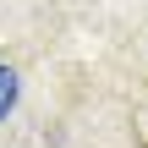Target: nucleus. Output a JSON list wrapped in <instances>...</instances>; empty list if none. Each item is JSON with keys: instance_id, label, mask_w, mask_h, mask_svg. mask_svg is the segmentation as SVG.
<instances>
[{"instance_id": "1", "label": "nucleus", "mask_w": 148, "mask_h": 148, "mask_svg": "<svg viewBox=\"0 0 148 148\" xmlns=\"http://www.w3.org/2000/svg\"><path fill=\"white\" fill-rule=\"evenodd\" d=\"M16 99H22V77H16L11 66H0V121L16 110Z\"/></svg>"}]
</instances>
